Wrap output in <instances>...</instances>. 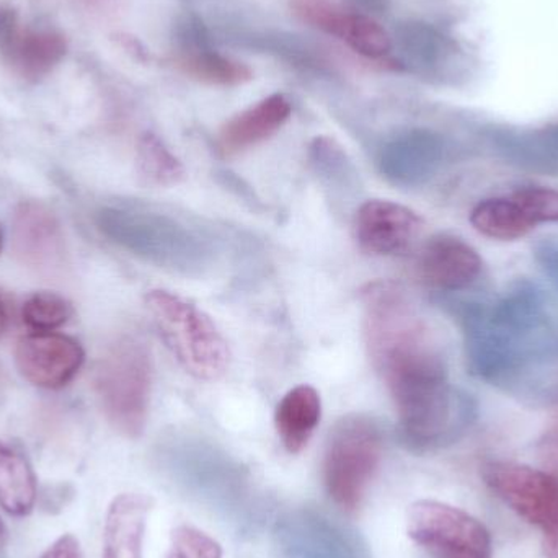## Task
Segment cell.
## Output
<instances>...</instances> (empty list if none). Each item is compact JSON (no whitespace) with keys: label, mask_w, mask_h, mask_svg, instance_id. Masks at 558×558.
I'll list each match as a JSON object with an SVG mask.
<instances>
[{"label":"cell","mask_w":558,"mask_h":558,"mask_svg":"<svg viewBox=\"0 0 558 558\" xmlns=\"http://www.w3.org/2000/svg\"><path fill=\"white\" fill-rule=\"evenodd\" d=\"M396 403L399 432L412 449H432L451 436L458 403L441 354L425 328L402 331L371 354Z\"/></svg>","instance_id":"cell-1"},{"label":"cell","mask_w":558,"mask_h":558,"mask_svg":"<svg viewBox=\"0 0 558 558\" xmlns=\"http://www.w3.org/2000/svg\"><path fill=\"white\" fill-rule=\"evenodd\" d=\"M98 231L134 257L182 277H205L216 264L208 235L169 215L141 209L104 208Z\"/></svg>","instance_id":"cell-2"},{"label":"cell","mask_w":558,"mask_h":558,"mask_svg":"<svg viewBox=\"0 0 558 558\" xmlns=\"http://www.w3.org/2000/svg\"><path fill=\"white\" fill-rule=\"evenodd\" d=\"M146 307L160 340L186 374L198 380L225 376L231 351L206 312L166 289L147 292Z\"/></svg>","instance_id":"cell-3"},{"label":"cell","mask_w":558,"mask_h":558,"mask_svg":"<svg viewBox=\"0 0 558 558\" xmlns=\"http://www.w3.org/2000/svg\"><path fill=\"white\" fill-rule=\"evenodd\" d=\"M94 387L110 425L126 438H140L149 415L153 360L143 341H117L95 366Z\"/></svg>","instance_id":"cell-4"},{"label":"cell","mask_w":558,"mask_h":558,"mask_svg":"<svg viewBox=\"0 0 558 558\" xmlns=\"http://www.w3.org/2000/svg\"><path fill=\"white\" fill-rule=\"evenodd\" d=\"M383 451V428L373 416L351 413L338 420L325 449L324 485L340 510L353 513L361 507Z\"/></svg>","instance_id":"cell-5"},{"label":"cell","mask_w":558,"mask_h":558,"mask_svg":"<svg viewBox=\"0 0 558 558\" xmlns=\"http://www.w3.org/2000/svg\"><path fill=\"white\" fill-rule=\"evenodd\" d=\"M482 481L511 511L536 527L544 557L558 558V478L517 462L494 461L482 468Z\"/></svg>","instance_id":"cell-6"},{"label":"cell","mask_w":558,"mask_h":558,"mask_svg":"<svg viewBox=\"0 0 558 558\" xmlns=\"http://www.w3.org/2000/svg\"><path fill=\"white\" fill-rule=\"evenodd\" d=\"M407 534L433 558H494L487 526L468 511L442 501L410 505Z\"/></svg>","instance_id":"cell-7"},{"label":"cell","mask_w":558,"mask_h":558,"mask_svg":"<svg viewBox=\"0 0 558 558\" xmlns=\"http://www.w3.org/2000/svg\"><path fill=\"white\" fill-rule=\"evenodd\" d=\"M85 361L78 341L68 335L33 333L15 348V366L20 376L39 389L58 390L68 386Z\"/></svg>","instance_id":"cell-8"},{"label":"cell","mask_w":558,"mask_h":558,"mask_svg":"<svg viewBox=\"0 0 558 558\" xmlns=\"http://www.w3.org/2000/svg\"><path fill=\"white\" fill-rule=\"evenodd\" d=\"M418 213L390 199L363 203L354 218V232L360 247L367 254L390 257L409 251L422 234Z\"/></svg>","instance_id":"cell-9"},{"label":"cell","mask_w":558,"mask_h":558,"mask_svg":"<svg viewBox=\"0 0 558 558\" xmlns=\"http://www.w3.org/2000/svg\"><path fill=\"white\" fill-rule=\"evenodd\" d=\"M292 9L302 22L337 36L364 58L383 59L393 51L392 35L373 16L344 12L327 0H298Z\"/></svg>","instance_id":"cell-10"},{"label":"cell","mask_w":558,"mask_h":558,"mask_svg":"<svg viewBox=\"0 0 558 558\" xmlns=\"http://www.w3.org/2000/svg\"><path fill=\"white\" fill-rule=\"evenodd\" d=\"M0 54L16 77L36 84L61 64L68 39L51 26L9 25L0 38Z\"/></svg>","instance_id":"cell-11"},{"label":"cell","mask_w":558,"mask_h":558,"mask_svg":"<svg viewBox=\"0 0 558 558\" xmlns=\"http://www.w3.org/2000/svg\"><path fill=\"white\" fill-rule=\"evenodd\" d=\"M12 247L16 260L28 267L49 270L61 265L65 244L58 216L41 203H20L13 215Z\"/></svg>","instance_id":"cell-12"},{"label":"cell","mask_w":558,"mask_h":558,"mask_svg":"<svg viewBox=\"0 0 558 558\" xmlns=\"http://www.w3.org/2000/svg\"><path fill=\"white\" fill-rule=\"evenodd\" d=\"M484 262L478 252L454 235L429 239L418 258V275L436 291H461L481 277Z\"/></svg>","instance_id":"cell-13"},{"label":"cell","mask_w":558,"mask_h":558,"mask_svg":"<svg viewBox=\"0 0 558 558\" xmlns=\"http://www.w3.org/2000/svg\"><path fill=\"white\" fill-rule=\"evenodd\" d=\"M291 101L282 94H274L254 107L235 114L219 131L218 154L225 159L245 153L277 134L291 117Z\"/></svg>","instance_id":"cell-14"},{"label":"cell","mask_w":558,"mask_h":558,"mask_svg":"<svg viewBox=\"0 0 558 558\" xmlns=\"http://www.w3.org/2000/svg\"><path fill=\"white\" fill-rule=\"evenodd\" d=\"M153 498L144 494H120L107 510L101 558H143L147 518Z\"/></svg>","instance_id":"cell-15"},{"label":"cell","mask_w":558,"mask_h":558,"mask_svg":"<svg viewBox=\"0 0 558 558\" xmlns=\"http://www.w3.org/2000/svg\"><path fill=\"white\" fill-rule=\"evenodd\" d=\"M436 141L423 131H409L387 140L377 150V170L393 185H413L436 159Z\"/></svg>","instance_id":"cell-16"},{"label":"cell","mask_w":558,"mask_h":558,"mask_svg":"<svg viewBox=\"0 0 558 558\" xmlns=\"http://www.w3.org/2000/svg\"><path fill=\"white\" fill-rule=\"evenodd\" d=\"M322 418V400L314 387L289 390L275 412V425L286 451L299 454L311 441Z\"/></svg>","instance_id":"cell-17"},{"label":"cell","mask_w":558,"mask_h":558,"mask_svg":"<svg viewBox=\"0 0 558 558\" xmlns=\"http://www.w3.org/2000/svg\"><path fill=\"white\" fill-rule=\"evenodd\" d=\"M38 501V482L22 449L0 439V508L10 517L32 514Z\"/></svg>","instance_id":"cell-18"},{"label":"cell","mask_w":558,"mask_h":558,"mask_svg":"<svg viewBox=\"0 0 558 558\" xmlns=\"http://www.w3.org/2000/svg\"><path fill=\"white\" fill-rule=\"evenodd\" d=\"M471 225L478 234L495 241H518L536 229L513 196L478 203L472 209Z\"/></svg>","instance_id":"cell-19"},{"label":"cell","mask_w":558,"mask_h":558,"mask_svg":"<svg viewBox=\"0 0 558 558\" xmlns=\"http://www.w3.org/2000/svg\"><path fill=\"white\" fill-rule=\"evenodd\" d=\"M177 65L189 77L208 85L219 87H238L254 78V72L244 62L226 58L213 46L195 49V51L179 52Z\"/></svg>","instance_id":"cell-20"},{"label":"cell","mask_w":558,"mask_h":558,"mask_svg":"<svg viewBox=\"0 0 558 558\" xmlns=\"http://www.w3.org/2000/svg\"><path fill=\"white\" fill-rule=\"evenodd\" d=\"M399 64L412 71H428L441 61L446 41L441 35L425 23H400L396 29Z\"/></svg>","instance_id":"cell-21"},{"label":"cell","mask_w":558,"mask_h":558,"mask_svg":"<svg viewBox=\"0 0 558 558\" xmlns=\"http://www.w3.org/2000/svg\"><path fill=\"white\" fill-rule=\"evenodd\" d=\"M136 162L141 177L153 185H177L185 175L183 163L154 133L141 136L140 143H137Z\"/></svg>","instance_id":"cell-22"},{"label":"cell","mask_w":558,"mask_h":558,"mask_svg":"<svg viewBox=\"0 0 558 558\" xmlns=\"http://www.w3.org/2000/svg\"><path fill=\"white\" fill-rule=\"evenodd\" d=\"M308 159L315 172L328 185L337 186L338 190H351L356 186V169L337 141L325 136L315 137L308 147Z\"/></svg>","instance_id":"cell-23"},{"label":"cell","mask_w":558,"mask_h":558,"mask_svg":"<svg viewBox=\"0 0 558 558\" xmlns=\"http://www.w3.org/2000/svg\"><path fill=\"white\" fill-rule=\"evenodd\" d=\"M72 315H74V307L71 302L58 292H35L23 302V324L36 333L62 327L71 320Z\"/></svg>","instance_id":"cell-24"},{"label":"cell","mask_w":558,"mask_h":558,"mask_svg":"<svg viewBox=\"0 0 558 558\" xmlns=\"http://www.w3.org/2000/svg\"><path fill=\"white\" fill-rule=\"evenodd\" d=\"M167 558H222V547L198 527L180 526L172 533Z\"/></svg>","instance_id":"cell-25"},{"label":"cell","mask_w":558,"mask_h":558,"mask_svg":"<svg viewBox=\"0 0 558 558\" xmlns=\"http://www.w3.org/2000/svg\"><path fill=\"white\" fill-rule=\"evenodd\" d=\"M511 196L536 228L546 222H558L557 190L530 186V189L518 190Z\"/></svg>","instance_id":"cell-26"},{"label":"cell","mask_w":558,"mask_h":558,"mask_svg":"<svg viewBox=\"0 0 558 558\" xmlns=\"http://www.w3.org/2000/svg\"><path fill=\"white\" fill-rule=\"evenodd\" d=\"M39 558H84V553L77 537L64 534L56 539Z\"/></svg>","instance_id":"cell-27"},{"label":"cell","mask_w":558,"mask_h":558,"mask_svg":"<svg viewBox=\"0 0 558 558\" xmlns=\"http://www.w3.org/2000/svg\"><path fill=\"white\" fill-rule=\"evenodd\" d=\"M51 495L43 494L41 495V507L43 510L48 511V513H54V510H62L68 504V500H71L72 495H74V490L72 488L59 487L51 488Z\"/></svg>","instance_id":"cell-28"},{"label":"cell","mask_w":558,"mask_h":558,"mask_svg":"<svg viewBox=\"0 0 558 558\" xmlns=\"http://www.w3.org/2000/svg\"><path fill=\"white\" fill-rule=\"evenodd\" d=\"M354 9L367 16H379L389 12L390 0H350Z\"/></svg>","instance_id":"cell-29"},{"label":"cell","mask_w":558,"mask_h":558,"mask_svg":"<svg viewBox=\"0 0 558 558\" xmlns=\"http://www.w3.org/2000/svg\"><path fill=\"white\" fill-rule=\"evenodd\" d=\"M7 543H9V530H7L5 521L0 517V550L5 549Z\"/></svg>","instance_id":"cell-30"},{"label":"cell","mask_w":558,"mask_h":558,"mask_svg":"<svg viewBox=\"0 0 558 558\" xmlns=\"http://www.w3.org/2000/svg\"><path fill=\"white\" fill-rule=\"evenodd\" d=\"M7 328V311L5 305H3L2 299H0V337H2L3 331Z\"/></svg>","instance_id":"cell-31"},{"label":"cell","mask_w":558,"mask_h":558,"mask_svg":"<svg viewBox=\"0 0 558 558\" xmlns=\"http://www.w3.org/2000/svg\"><path fill=\"white\" fill-rule=\"evenodd\" d=\"M2 245H3V235H2V229H0V252H2Z\"/></svg>","instance_id":"cell-32"}]
</instances>
